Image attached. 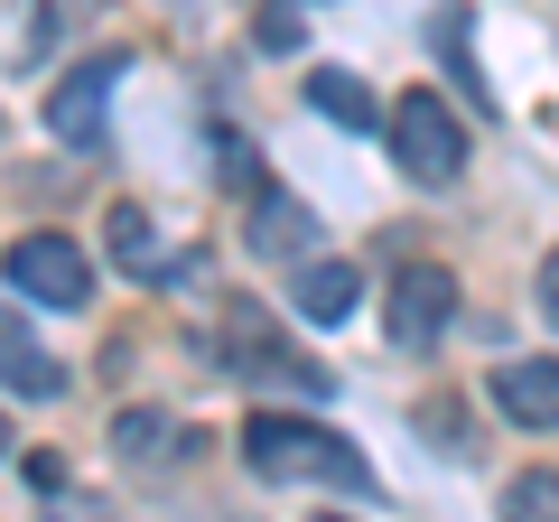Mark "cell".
Segmentation results:
<instances>
[{
	"label": "cell",
	"instance_id": "1",
	"mask_svg": "<svg viewBox=\"0 0 559 522\" xmlns=\"http://www.w3.org/2000/svg\"><path fill=\"white\" fill-rule=\"evenodd\" d=\"M242 458L271 485H336V495H373V466H364L355 439H336L326 420H299V411H252L242 420Z\"/></svg>",
	"mask_w": 559,
	"mask_h": 522
},
{
	"label": "cell",
	"instance_id": "2",
	"mask_svg": "<svg viewBox=\"0 0 559 522\" xmlns=\"http://www.w3.org/2000/svg\"><path fill=\"white\" fill-rule=\"evenodd\" d=\"M392 159L411 168L419 187H448V178L466 168V121L448 112L429 84H411V94L392 103Z\"/></svg>",
	"mask_w": 559,
	"mask_h": 522
},
{
	"label": "cell",
	"instance_id": "3",
	"mask_svg": "<svg viewBox=\"0 0 559 522\" xmlns=\"http://www.w3.org/2000/svg\"><path fill=\"white\" fill-rule=\"evenodd\" d=\"M224 364H234L242 382H299V392H326V364H299L289 345H280V327L261 318L252 299H224Z\"/></svg>",
	"mask_w": 559,
	"mask_h": 522
},
{
	"label": "cell",
	"instance_id": "4",
	"mask_svg": "<svg viewBox=\"0 0 559 522\" xmlns=\"http://www.w3.org/2000/svg\"><path fill=\"white\" fill-rule=\"evenodd\" d=\"M0 271H10V289L38 299V308H84V299H94V261H84L66 234H20Z\"/></svg>",
	"mask_w": 559,
	"mask_h": 522
},
{
	"label": "cell",
	"instance_id": "5",
	"mask_svg": "<svg viewBox=\"0 0 559 522\" xmlns=\"http://www.w3.org/2000/svg\"><path fill=\"white\" fill-rule=\"evenodd\" d=\"M121 66H131V57H84L75 75L47 94V131H57L66 150H103V103H112Z\"/></svg>",
	"mask_w": 559,
	"mask_h": 522
},
{
	"label": "cell",
	"instance_id": "6",
	"mask_svg": "<svg viewBox=\"0 0 559 522\" xmlns=\"http://www.w3.org/2000/svg\"><path fill=\"white\" fill-rule=\"evenodd\" d=\"M448 318H457V281H448V271H429V261H419V271H401L392 281V345H439L448 336Z\"/></svg>",
	"mask_w": 559,
	"mask_h": 522
},
{
	"label": "cell",
	"instance_id": "7",
	"mask_svg": "<svg viewBox=\"0 0 559 522\" xmlns=\"http://www.w3.org/2000/svg\"><path fill=\"white\" fill-rule=\"evenodd\" d=\"M0 382H10L20 402H57V392H66V364L20 327V308H10V299H0Z\"/></svg>",
	"mask_w": 559,
	"mask_h": 522
},
{
	"label": "cell",
	"instance_id": "8",
	"mask_svg": "<svg viewBox=\"0 0 559 522\" xmlns=\"http://www.w3.org/2000/svg\"><path fill=\"white\" fill-rule=\"evenodd\" d=\"M252 252L261 261H308L318 252V215L299 197H280V187H252Z\"/></svg>",
	"mask_w": 559,
	"mask_h": 522
},
{
	"label": "cell",
	"instance_id": "9",
	"mask_svg": "<svg viewBox=\"0 0 559 522\" xmlns=\"http://www.w3.org/2000/svg\"><path fill=\"white\" fill-rule=\"evenodd\" d=\"M495 402L513 411L522 429H559V364H550V355H522V364H495Z\"/></svg>",
	"mask_w": 559,
	"mask_h": 522
},
{
	"label": "cell",
	"instance_id": "10",
	"mask_svg": "<svg viewBox=\"0 0 559 522\" xmlns=\"http://www.w3.org/2000/svg\"><path fill=\"white\" fill-rule=\"evenodd\" d=\"M355 271L345 261H299V318H318V327H336V318H355Z\"/></svg>",
	"mask_w": 559,
	"mask_h": 522
},
{
	"label": "cell",
	"instance_id": "11",
	"mask_svg": "<svg viewBox=\"0 0 559 522\" xmlns=\"http://www.w3.org/2000/svg\"><path fill=\"white\" fill-rule=\"evenodd\" d=\"M308 103H318L326 121H355V131H373V94H364L355 75H336V66H318V75H308Z\"/></svg>",
	"mask_w": 559,
	"mask_h": 522
},
{
	"label": "cell",
	"instance_id": "12",
	"mask_svg": "<svg viewBox=\"0 0 559 522\" xmlns=\"http://www.w3.org/2000/svg\"><path fill=\"white\" fill-rule=\"evenodd\" d=\"M503 522H559V466H522L503 485Z\"/></svg>",
	"mask_w": 559,
	"mask_h": 522
},
{
	"label": "cell",
	"instance_id": "13",
	"mask_svg": "<svg viewBox=\"0 0 559 522\" xmlns=\"http://www.w3.org/2000/svg\"><path fill=\"white\" fill-rule=\"evenodd\" d=\"M112 261H121V271H150V261H159V224H150V205H112Z\"/></svg>",
	"mask_w": 559,
	"mask_h": 522
},
{
	"label": "cell",
	"instance_id": "14",
	"mask_svg": "<svg viewBox=\"0 0 559 522\" xmlns=\"http://www.w3.org/2000/svg\"><path fill=\"white\" fill-rule=\"evenodd\" d=\"M168 439H178V429H168L159 420V411H121V420H112V448H121V458H168Z\"/></svg>",
	"mask_w": 559,
	"mask_h": 522
},
{
	"label": "cell",
	"instance_id": "15",
	"mask_svg": "<svg viewBox=\"0 0 559 522\" xmlns=\"http://www.w3.org/2000/svg\"><path fill=\"white\" fill-rule=\"evenodd\" d=\"M215 168L234 187H261V168H252V150H242V131H215Z\"/></svg>",
	"mask_w": 559,
	"mask_h": 522
},
{
	"label": "cell",
	"instance_id": "16",
	"mask_svg": "<svg viewBox=\"0 0 559 522\" xmlns=\"http://www.w3.org/2000/svg\"><path fill=\"white\" fill-rule=\"evenodd\" d=\"M261 47H299V10H261Z\"/></svg>",
	"mask_w": 559,
	"mask_h": 522
},
{
	"label": "cell",
	"instance_id": "17",
	"mask_svg": "<svg viewBox=\"0 0 559 522\" xmlns=\"http://www.w3.org/2000/svg\"><path fill=\"white\" fill-rule=\"evenodd\" d=\"M540 308H550V327H559V252L540 261Z\"/></svg>",
	"mask_w": 559,
	"mask_h": 522
},
{
	"label": "cell",
	"instance_id": "18",
	"mask_svg": "<svg viewBox=\"0 0 559 522\" xmlns=\"http://www.w3.org/2000/svg\"><path fill=\"white\" fill-rule=\"evenodd\" d=\"M10 439H20V429H10V420H0V458H10Z\"/></svg>",
	"mask_w": 559,
	"mask_h": 522
},
{
	"label": "cell",
	"instance_id": "19",
	"mask_svg": "<svg viewBox=\"0 0 559 522\" xmlns=\"http://www.w3.org/2000/svg\"><path fill=\"white\" fill-rule=\"evenodd\" d=\"M318 522H345V513H318Z\"/></svg>",
	"mask_w": 559,
	"mask_h": 522
}]
</instances>
